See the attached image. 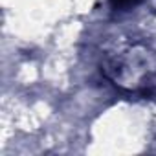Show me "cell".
<instances>
[{"label":"cell","instance_id":"1","mask_svg":"<svg viewBox=\"0 0 156 156\" xmlns=\"http://www.w3.org/2000/svg\"><path fill=\"white\" fill-rule=\"evenodd\" d=\"M103 72L123 90H143L156 75V53L143 44H125L107 55Z\"/></svg>","mask_w":156,"mask_h":156},{"label":"cell","instance_id":"2","mask_svg":"<svg viewBox=\"0 0 156 156\" xmlns=\"http://www.w3.org/2000/svg\"><path fill=\"white\" fill-rule=\"evenodd\" d=\"M141 0H110V6L114 9H130L134 6H138Z\"/></svg>","mask_w":156,"mask_h":156}]
</instances>
